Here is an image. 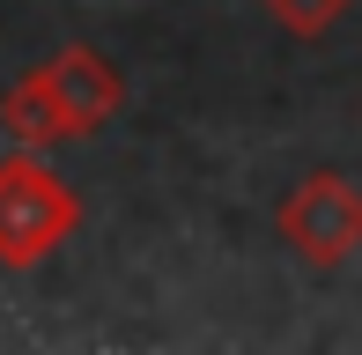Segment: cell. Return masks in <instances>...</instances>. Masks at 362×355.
I'll return each mask as SVG.
<instances>
[{
    "mask_svg": "<svg viewBox=\"0 0 362 355\" xmlns=\"http://www.w3.org/2000/svg\"><path fill=\"white\" fill-rule=\"evenodd\" d=\"M0 134H8L15 149H59V141H67V134H59L52 96H45V82H37V67L0 96Z\"/></svg>",
    "mask_w": 362,
    "mask_h": 355,
    "instance_id": "277c9868",
    "label": "cell"
},
{
    "mask_svg": "<svg viewBox=\"0 0 362 355\" xmlns=\"http://www.w3.org/2000/svg\"><path fill=\"white\" fill-rule=\"evenodd\" d=\"M37 82H45V96H52L67 141L104 134V126L126 111V74L111 67L96 45H59L52 59H37Z\"/></svg>",
    "mask_w": 362,
    "mask_h": 355,
    "instance_id": "3957f363",
    "label": "cell"
},
{
    "mask_svg": "<svg viewBox=\"0 0 362 355\" xmlns=\"http://www.w3.org/2000/svg\"><path fill=\"white\" fill-rule=\"evenodd\" d=\"M267 15H274V30H288L296 45H318L325 30L348 15V0H267Z\"/></svg>",
    "mask_w": 362,
    "mask_h": 355,
    "instance_id": "5b68a950",
    "label": "cell"
},
{
    "mask_svg": "<svg viewBox=\"0 0 362 355\" xmlns=\"http://www.w3.org/2000/svg\"><path fill=\"white\" fill-rule=\"evenodd\" d=\"M274 237L303 260L310 274H333L362 252V185L340 170L296 178V192L274 207Z\"/></svg>",
    "mask_w": 362,
    "mask_h": 355,
    "instance_id": "7a4b0ae2",
    "label": "cell"
},
{
    "mask_svg": "<svg viewBox=\"0 0 362 355\" xmlns=\"http://www.w3.org/2000/svg\"><path fill=\"white\" fill-rule=\"evenodd\" d=\"M81 230V192L45 163V149L0 156V274L45 267Z\"/></svg>",
    "mask_w": 362,
    "mask_h": 355,
    "instance_id": "6da1fadb",
    "label": "cell"
}]
</instances>
